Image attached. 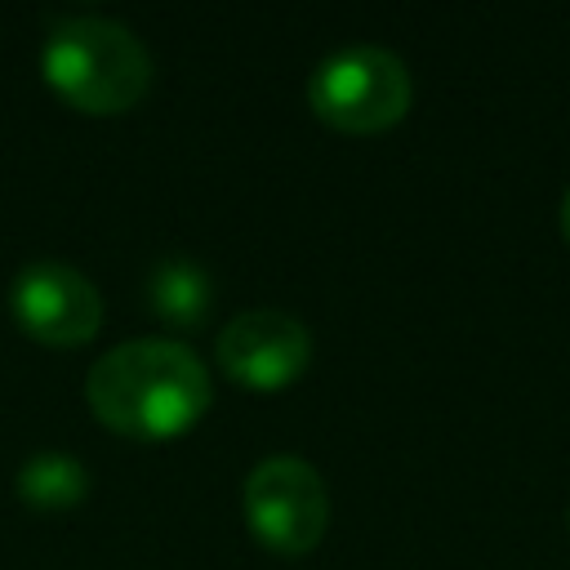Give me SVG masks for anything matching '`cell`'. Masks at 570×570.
Here are the masks:
<instances>
[{
    "mask_svg": "<svg viewBox=\"0 0 570 570\" xmlns=\"http://www.w3.org/2000/svg\"><path fill=\"white\" fill-rule=\"evenodd\" d=\"M85 396L98 423L134 441L183 436L209 410V370L178 338H125L107 347L89 374Z\"/></svg>",
    "mask_w": 570,
    "mask_h": 570,
    "instance_id": "cell-1",
    "label": "cell"
},
{
    "mask_svg": "<svg viewBox=\"0 0 570 570\" xmlns=\"http://www.w3.org/2000/svg\"><path fill=\"white\" fill-rule=\"evenodd\" d=\"M40 71L49 89L76 111L120 116L147 94L151 53L125 22L102 13H76L45 36Z\"/></svg>",
    "mask_w": 570,
    "mask_h": 570,
    "instance_id": "cell-2",
    "label": "cell"
},
{
    "mask_svg": "<svg viewBox=\"0 0 570 570\" xmlns=\"http://www.w3.org/2000/svg\"><path fill=\"white\" fill-rule=\"evenodd\" d=\"M414 98V80L401 53L383 45H343L325 53L307 76L312 111L343 134L392 129Z\"/></svg>",
    "mask_w": 570,
    "mask_h": 570,
    "instance_id": "cell-3",
    "label": "cell"
},
{
    "mask_svg": "<svg viewBox=\"0 0 570 570\" xmlns=\"http://www.w3.org/2000/svg\"><path fill=\"white\" fill-rule=\"evenodd\" d=\"M245 521L272 552H312L330 525L325 476L303 454H267L245 476Z\"/></svg>",
    "mask_w": 570,
    "mask_h": 570,
    "instance_id": "cell-4",
    "label": "cell"
},
{
    "mask_svg": "<svg viewBox=\"0 0 570 570\" xmlns=\"http://www.w3.org/2000/svg\"><path fill=\"white\" fill-rule=\"evenodd\" d=\"M9 312L45 347H80L102 325V294L98 285L58 258L27 263L9 285Z\"/></svg>",
    "mask_w": 570,
    "mask_h": 570,
    "instance_id": "cell-5",
    "label": "cell"
},
{
    "mask_svg": "<svg viewBox=\"0 0 570 570\" xmlns=\"http://www.w3.org/2000/svg\"><path fill=\"white\" fill-rule=\"evenodd\" d=\"M214 356H218L223 374L236 379L240 387L276 392V387H289L307 370L312 334H307V325L294 312L249 307V312H236L218 330Z\"/></svg>",
    "mask_w": 570,
    "mask_h": 570,
    "instance_id": "cell-6",
    "label": "cell"
},
{
    "mask_svg": "<svg viewBox=\"0 0 570 570\" xmlns=\"http://www.w3.org/2000/svg\"><path fill=\"white\" fill-rule=\"evenodd\" d=\"M147 307L160 325L196 330L214 307V281L200 263H191L183 254L160 258L147 276Z\"/></svg>",
    "mask_w": 570,
    "mask_h": 570,
    "instance_id": "cell-7",
    "label": "cell"
},
{
    "mask_svg": "<svg viewBox=\"0 0 570 570\" xmlns=\"http://www.w3.org/2000/svg\"><path fill=\"white\" fill-rule=\"evenodd\" d=\"M13 490L36 512H67L89 499V468L67 450H36L18 463Z\"/></svg>",
    "mask_w": 570,
    "mask_h": 570,
    "instance_id": "cell-8",
    "label": "cell"
},
{
    "mask_svg": "<svg viewBox=\"0 0 570 570\" xmlns=\"http://www.w3.org/2000/svg\"><path fill=\"white\" fill-rule=\"evenodd\" d=\"M561 236L570 240V187H566V200H561Z\"/></svg>",
    "mask_w": 570,
    "mask_h": 570,
    "instance_id": "cell-9",
    "label": "cell"
}]
</instances>
